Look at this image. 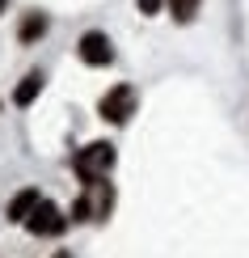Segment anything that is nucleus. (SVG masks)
Returning a JSON list of instances; mask_svg holds the SVG:
<instances>
[{
    "label": "nucleus",
    "mask_w": 249,
    "mask_h": 258,
    "mask_svg": "<svg viewBox=\"0 0 249 258\" xmlns=\"http://www.w3.org/2000/svg\"><path fill=\"white\" fill-rule=\"evenodd\" d=\"M97 114H102L106 123H127L135 114V89L131 85H114V89H106L102 93V106H97Z\"/></svg>",
    "instance_id": "nucleus-3"
},
{
    "label": "nucleus",
    "mask_w": 249,
    "mask_h": 258,
    "mask_svg": "<svg viewBox=\"0 0 249 258\" xmlns=\"http://www.w3.org/2000/svg\"><path fill=\"white\" fill-rule=\"evenodd\" d=\"M160 5H165V0H139V13H148V17H152Z\"/></svg>",
    "instance_id": "nucleus-10"
},
{
    "label": "nucleus",
    "mask_w": 249,
    "mask_h": 258,
    "mask_svg": "<svg viewBox=\"0 0 249 258\" xmlns=\"http://www.w3.org/2000/svg\"><path fill=\"white\" fill-rule=\"evenodd\" d=\"M55 258H72V254H55Z\"/></svg>",
    "instance_id": "nucleus-12"
},
{
    "label": "nucleus",
    "mask_w": 249,
    "mask_h": 258,
    "mask_svg": "<svg viewBox=\"0 0 249 258\" xmlns=\"http://www.w3.org/2000/svg\"><path fill=\"white\" fill-rule=\"evenodd\" d=\"M42 85H47V77H42L38 68H34V72H26V81H21L17 89H13V106H30V102H34L38 93H42Z\"/></svg>",
    "instance_id": "nucleus-6"
},
{
    "label": "nucleus",
    "mask_w": 249,
    "mask_h": 258,
    "mask_svg": "<svg viewBox=\"0 0 249 258\" xmlns=\"http://www.w3.org/2000/svg\"><path fill=\"white\" fill-rule=\"evenodd\" d=\"M76 55L80 63H89V68H106V63L114 59V42L102 34V30H89V34H80L76 42Z\"/></svg>",
    "instance_id": "nucleus-5"
},
{
    "label": "nucleus",
    "mask_w": 249,
    "mask_h": 258,
    "mask_svg": "<svg viewBox=\"0 0 249 258\" xmlns=\"http://www.w3.org/2000/svg\"><path fill=\"white\" fill-rule=\"evenodd\" d=\"M5 9H9V0H0V13H5Z\"/></svg>",
    "instance_id": "nucleus-11"
},
{
    "label": "nucleus",
    "mask_w": 249,
    "mask_h": 258,
    "mask_svg": "<svg viewBox=\"0 0 249 258\" xmlns=\"http://www.w3.org/2000/svg\"><path fill=\"white\" fill-rule=\"evenodd\" d=\"M26 229L34 233V237H59V233L68 229V216H63V212H59L51 199H38L34 212L26 216Z\"/></svg>",
    "instance_id": "nucleus-4"
},
{
    "label": "nucleus",
    "mask_w": 249,
    "mask_h": 258,
    "mask_svg": "<svg viewBox=\"0 0 249 258\" xmlns=\"http://www.w3.org/2000/svg\"><path fill=\"white\" fill-rule=\"evenodd\" d=\"M199 5L203 0H169V17L178 21V26H186V21L199 17Z\"/></svg>",
    "instance_id": "nucleus-9"
},
{
    "label": "nucleus",
    "mask_w": 249,
    "mask_h": 258,
    "mask_svg": "<svg viewBox=\"0 0 249 258\" xmlns=\"http://www.w3.org/2000/svg\"><path fill=\"white\" fill-rule=\"evenodd\" d=\"M72 165H76L80 182H102L114 169V144H110V140H93V144H85L80 153H76Z\"/></svg>",
    "instance_id": "nucleus-2"
},
{
    "label": "nucleus",
    "mask_w": 249,
    "mask_h": 258,
    "mask_svg": "<svg viewBox=\"0 0 249 258\" xmlns=\"http://www.w3.org/2000/svg\"><path fill=\"white\" fill-rule=\"evenodd\" d=\"M38 199H42L38 190H17V195L9 199V220H21V224H26V216L34 212V203H38Z\"/></svg>",
    "instance_id": "nucleus-7"
},
{
    "label": "nucleus",
    "mask_w": 249,
    "mask_h": 258,
    "mask_svg": "<svg viewBox=\"0 0 249 258\" xmlns=\"http://www.w3.org/2000/svg\"><path fill=\"white\" fill-rule=\"evenodd\" d=\"M42 34H47V13H26L17 26V38L21 42H38Z\"/></svg>",
    "instance_id": "nucleus-8"
},
{
    "label": "nucleus",
    "mask_w": 249,
    "mask_h": 258,
    "mask_svg": "<svg viewBox=\"0 0 249 258\" xmlns=\"http://www.w3.org/2000/svg\"><path fill=\"white\" fill-rule=\"evenodd\" d=\"M110 208H114V186L110 182H85V190H80V199L72 203V220H106L110 216Z\"/></svg>",
    "instance_id": "nucleus-1"
}]
</instances>
